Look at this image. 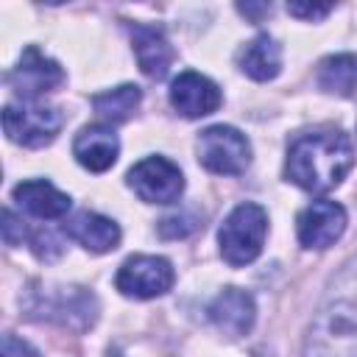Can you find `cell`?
Returning a JSON list of instances; mask_svg holds the SVG:
<instances>
[{
	"label": "cell",
	"instance_id": "1",
	"mask_svg": "<svg viewBox=\"0 0 357 357\" xmlns=\"http://www.w3.org/2000/svg\"><path fill=\"white\" fill-rule=\"evenodd\" d=\"M304 357H357V257L326 284L304 337Z\"/></svg>",
	"mask_w": 357,
	"mask_h": 357
},
{
	"label": "cell",
	"instance_id": "2",
	"mask_svg": "<svg viewBox=\"0 0 357 357\" xmlns=\"http://www.w3.org/2000/svg\"><path fill=\"white\" fill-rule=\"evenodd\" d=\"M351 165V139L337 128H315L293 137L287 145L284 176L307 192H326L346 178Z\"/></svg>",
	"mask_w": 357,
	"mask_h": 357
},
{
	"label": "cell",
	"instance_id": "3",
	"mask_svg": "<svg viewBox=\"0 0 357 357\" xmlns=\"http://www.w3.org/2000/svg\"><path fill=\"white\" fill-rule=\"evenodd\" d=\"M25 312L39 321H53L70 329H86L98 318V301L84 287L33 284L22 301Z\"/></svg>",
	"mask_w": 357,
	"mask_h": 357
},
{
	"label": "cell",
	"instance_id": "4",
	"mask_svg": "<svg viewBox=\"0 0 357 357\" xmlns=\"http://www.w3.org/2000/svg\"><path fill=\"white\" fill-rule=\"evenodd\" d=\"M268 234V215L259 204H240L234 206L226 220L220 223L218 243H220V257L229 265H248L259 257L262 243Z\"/></svg>",
	"mask_w": 357,
	"mask_h": 357
},
{
	"label": "cell",
	"instance_id": "5",
	"mask_svg": "<svg viewBox=\"0 0 357 357\" xmlns=\"http://www.w3.org/2000/svg\"><path fill=\"white\" fill-rule=\"evenodd\" d=\"M198 162L212 173L237 176L251 162V145L231 126H209L198 137Z\"/></svg>",
	"mask_w": 357,
	"mask_h": 357
},
{
	"label": "cell",
	"instance_id": "6",
	"mask_svg": "<svg viewBox=\"0 0 357 357\" xmlns=\"http://www.w3.org/2000/svg\"><path fill=\"white\" fill-rule=\"evenodd\" d=\"M3 128L11 142L25 145V148H42V145L53 142V137L59 134L61 114L36 100L8 103L3 109Z\"/></svg>",
	"mask_w": 357,
	"mask_h": 357
},
{
	"label": "cell",
	"instance_id": "7",
	"mask_svg": "<svg viewBox=\"0 0 357 357\" xmlns=\"http://www.w3.org/2000/svg\"><path fill=\"white\" fill-rule=\"evenodd\" d=\"M173 265L165 257L137 254L120 265L114 284L128 298H156L173 287Z\"/></svg>",
	"mask_w": 357,
	"mask_h": 357
},
{
	"label": "cell",
	"instance_id": "8",
	"mask_svg": "<svg viewBox=\"0 0 357 357\" xmlns=\"http://www.w3.org/2000/svg\"><path fill=\"white\" fill-rule=\"evenodd\" d=\"M128 184L148 204H173L184 190V176L170 159L145 156L128 170Z\"/></svg>",
	"mask_w": 357,
	"mask_h": 357
},
{
	"label": "cell",
	"instance_id": "9",
	"mask_svg": "<svg viewBox=\"0 0 357 357\" xmlns=\"http://www.w3.org/2000/svg\"><path fill=\"white\" fill-rule=\"evenodd\" d=\"M61 81H64V70L33 45L22 50L20 64L11 73V86L22 100H36L39 95L56 89Z\"/></svg>",
	"mask_w": 357,
	"mask_h": 357
},
{
	"label": "cell",
	"instance_id": "10",
	"mask_svg": "<svg viewBox=\"0 0 357 357\" xmlns=\"http://www.w3.org/2000/svg\"><path fill=\"white\" fill-rule=\"evenodd\" d=\"M298 243L304 248H329L346 229V209L337 201H312L298 215Z\"/></svg>",
	"mask_w": 357,
	"mask_h": 357
},
{
	"label": "cell",
	"instance_id": "11",
	"mask_svg": "<svg viewBox=\"0 0 357 357\" xmlns=\"http://www.w3.org/2000/svg\"><path fill=\"white\" fill-rule=\"evenodd\" d=\"M170 103L184 117H204L220 106V89L201 73H181L170 86Z\"/></svg>",
	"mask_w": 357,
	"mask_h": 357
},
{
	"label": "cell",
	"instance_id": "12",
	"mask_svg": "<svg viewBox=\"0 0 357 357\" xmlns=\"http://www.w3.org/2000/svg\"><path fill=\"white\" fill-rule=\"evenodd\" d=\"M209 318L215 321V326L229 335V337H243L245 332H251L254 318H257V307L254 298L240 290V287H226L223 293L215 296V301L209 304Z\"/></svg>",
	"mask_w": 357,
	"mask_h": 357
},
{
	"label": "cell",
	"instance_id": "13",
	"mask_svg": "<svg viewBox=\"0 0 357 357\" xmlns=\"http://www.w3.org/2000/svg\"><path fill=\"white\" fill-rule=\"evenodd\" d=\"M73 153L78 159V165H84L92 173H103L117 162L120 153V142L117 134L106 126H86L78 131L75 142H73Z\"/></svg>",
	"mask_w": 357,
	"mask_h": 357
},
{
	"label": "cell",
	"instance_id": "14",
	"mask_svg": "<svg viewBox=\"0 0 357 357\" xmlns=\"http://www.w3.org/2000/svg\"><path fill=\"white\" fill-rule=\"evenodd\" d=\"M64 231L81 243L86 251H95V254H106L112 248H117L120 243V226L106 218V215H98V212H75L67 223H64Z\"/></svg>",
	"mask_w": 357,
	"mask_h": 357
},
{
	"label": "cell",
	"instance_id": "15",
	"mask_svg": "<svg viewBox=\"0 0 357 357\" xmlns=\"http://www.w3.org/2000/svg\"><path fill=\"white\" fill-rule=\"evenodd\" d=\"M131 42H134V56L139 70L148 78H165L170 64H173V47L165 39L159 28L151 25H131Z\"/></svg>",
	"mask_w": 357,
	"mask_h": 357
},
{
	"label": "cell",
	"instance_id": "16",
	"mask_svg": "<svg viewBox=\"0 0 357 357\" xmlns=\"http://www.w3.org/2000/svg\"><path fill=\"white\" fill-rule=\"evenodd\" d=\"M14 201H17L25 212H31L33 218H42V220L61 218V215H67V209H70L67 192L56 190L50 181H42V178L20 181V184L14 187Z\"/></svg>",
	"mask_w": 357,
	"mask_h": 357
},
{
	"label": "cell",
	"instance_id": "17",
	"mask_svg": "<svg viewBox=\"0 0 357 357\" xmlns=\"http://www.w3.org/2000/svg\"><path fill=\"white\" fill-rule=\"evenodd\" d=\"M237 61H240V70L245 75H251L254 81H271V78H276V73L282 67V50H279V45H276L273 36L257 33L240 50Z\"/></svg>",
	"mask_w": 357,
	"mask_h": 357
},
{
	"label": "cell",
	"instance_id": "18",
	"mask_svg": "<svg viewBox=\"0 0 357 357\" xmlns=\"http://www.w3.org/2000/svg\"><path fill=\"white\" fill-rule=\"evenodd\" d=\"M318 86L329 95H340V98H351L357 89V56L351 53H337V56H326L318 64Z\"/></svg>",
	"mask_w": 357,
	"mask_h": 357
},
{
	"label": "cell",
	"instance_id": "19",
	"mask_svg": "<svg viewBox=\"0 0 357 357\" xmlns=\"http://www.w3.org/2000/svg\"><path fill=\"white\" fill-rule=\"evenodd\" d=\"M139 86L134 84H123V86H114V89H106V92H98L92 98V106L100 117L112 120V123H123L134 114V109L139 106Z\"/></svg>",
	"mask_w": 357,
	"mask_h": 357
},
{
	"label": "cell",
	"instance_id": "20",
	"mask_svg": "<svg viewBox=\"0 0 357 357\" xmlns=\"http://www.w3.org/2000/svg\"><path fill=\"white\" fill-rule=\"evenodd\" d=\"M3 357H39V351L28 340H22L17 335H6L3 337Z\"/></svg>",
	"mask_w": 357,
	"mask_h": 357
},
{
	"label": "cell",
	"instance_id": "21",
	"mask_svg": "<svg viewBox=\"0 0 357 357\" xmlns=\"http://www.w3.org/2000/svg\"><path fill=\"white\" fill-rule=\"evenodd\" d=\"M287 11L293 14V17H301V20H324L329 11H332V6H312V3H290L287 6Z\"/></svg>",
	"mask_w": 357,
	"mask_h": 357
},
{
	"label": "cell",
	"instance_id": "22",
	"mask_svg": "<svg viewBox=\"0 0 357 357\" xmlns=\"http://www.w3.org/2000/svg\"><path fill=\"white\" fill-rule=\"evenodd\" d=\"M181 223H190V218H184V215H170V218H165V220L159 223L162 237H184L187 231H192L190 226H181Z\"/></svg>",
	"mask_w": 357,
	"mask_h": 357
},
{
	"label": "cell",
	"instance_id": "23",
	"mask_svg": "<svg viewBox=\"0 0 357 357\" xmlns=\"http://www.w3.org/2000/svg\"><path fill=\"white\" fill-rule=\"evenodd\" d=\"M243 14H268L271 6H237Z\"/></svg>",
	"mask_w": 357,
	"mask_h": 357
}]
</instances>
